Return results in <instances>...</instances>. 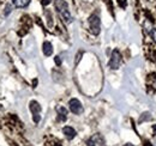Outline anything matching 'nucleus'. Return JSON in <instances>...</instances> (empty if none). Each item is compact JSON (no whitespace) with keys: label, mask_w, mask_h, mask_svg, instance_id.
Masks as SVG:
<instances>
[{"label":"nucleus","mask_w":156,"mask_h":146,"mask_svg":"<svg viewBox=\"0 0 156 146\" xmlns=\"http://www.w3.org/2000/svg\"><path fill=\"white\" fill-rule=\"evenodd\" d=\"M54 61H55V64H57L58 66H60V65H61V60H60V56H55V57H54Z\"/></svg>","instance_id":"f8f14e48"},{"label":"nucleus","mask_w":156,"mask_h":146,"mask_svg":"<svg viewBox=\"0 0 156 146\" xmlns=\"http://www.w3.org/2000/svg\"><path fill=\"white\" fill-rule=\"evenodd\" d=\"M124 146H135V145H132V144H125Z\"/></svg>","instance_id":"f3484780"},{"label":"nucleus","mask_w":156,"mask_h":146,"mask_svg":"<svg viewBox=\"0 0 156 146\" xmlns=\"http://www.w3.org/2000/svg\"><path fill=\"white\" fill-rule=\"evenodd\" d=\"M153 129H154V132L156 133V125H154V126H153Z\"/></svg>","instance_id":"dca6fc26"},{"label":"nucleus","mask_w":156,"mask_h":146,"mask_svg":"<svg viewBox=\"0 0 156 146\" xmlns=\"http://www.w3.org/2000/svg\"><path fill=\"white\" fill-rule=\"evenodd\" d=\"M42 50H43V54L46 55V56H51V55L53 54V46H52V43L48 42V41L43 42Z\"/></svg>","instance_id":"6e6552de"},{"label":"nucleus","mask_w":156,"mask_h":146,"mask_svg":"<svg viewBox=\"0 0 156 146\" xmlns=\"http://www.w3.org/2000/svg\"><path fill=\"white\" fill-rule=\"evenodd\" d=\"M62 133L65 134V137L69 139V140H72L76 135H77V132L70 126H66V127L62 128Z\"/></svg>","instance_id":"0eeeda50"},{"label":"nucleus","mask_w":156,"mask_h":146,"mask_svg":"<svg viewBox=\"0 0 156 146\" xmlns=\"http://www.w3.org/2000/svg\"><path fill=\"white\" fill-rule=\"evenodd\" d=\"M41 2H42V5L47 6V5H49V4L52 2V0H41Z\"/></svg>","instance_id":"ddd939ff"},{"label":"nucleus","mask_w":156,"mask_h":146,"mask_svg":"<svg viewBox=\"0 0 156 146\" xmlns=\"http://www.w3.org/2000/svg\"><path fill=\"white\" fill-rule=\"evenodd\" d=\"M121 65V54L118 49H114L112 52V56H111V60H109V67L112 70H118Z\"/></svg>","instance_id":"7ed1b4c3"},{"label":"nucleus","mask_w":156,"mask_h":146,"mask_svg":"<svg viewBox=\"0 0 156 146\" xmlns=\"http://www.w3.org/2000/svg\"><path fill=\"white\" fill-rule=\"evenodd\" d=\"M55 7H57L59 15L61 16V18L64 19L65 23H71L72 22V16L69 11V5L65 0H57L55 1Z\"/></svg>","instance_id":"f257e3e1"},{"label":"nucleus","mask_w":156,"mask_h":146,"mask_svg":"<svg viewBox=\"0 0 156 146\" xmlns=\"http://www.w3.org/2000/svg\"><path fill=\"white\" fill-rule=\"evenodd\" d=\"M10 12H11V6H7L6 7V15H9Z\"/></svg>","instance_id":"4468645a"},{"label":"nucleus","mask_w":156,"mask_h":146,"mask_svg":"<svg viewBox=\"0 0 156 146\" xmlns=\"http://www.w3.org/2000/svg\"><path fill=\"white\" fill-rule=\"evenodd\" d=\"M118 4L121 7H126V0H118Z\"/></svg>","instance_id":"9b49d317"},{"label":"nucleus","mask_w":156,"mask_h":146,"mask_svg":"<svg viewBox=\"0 0 156 146\" xmlns=\"http://www.w3.org/2000/svg\"><path fill=\"white\" fill-rule=\"evenodd\" d=\"M88 146H106L105 144V139L101 134H94L93 137H90V139L87 141Z\"/></svg>","instance_id":"423d86ee"},{"label":"nucleus","mask_w":156,"mask_h":146,"mask_svg":"<svg viewBox=\"0 0 156 146\" xmlns=\"http://www.w3.org/2000/svg\"><path fill=\"white\" fill-rule=\"evenodd\" d=\"M13 5L16 7H20V9H24L27 7L29 4H30V0H12Z\"/></svg>","instance_id":"9d476101"},{"label":"nucleus","mask_w":156,"mask_h":146,"mask_svg":"<svg viewBox=\"0 0 156 146\" xmlns=\"http://www.w3.org/2000/svg\"><path fill=\"white\" fill-rule=\"evenodd\" d=\"M69 108L70 110L73 113V114H76V115H79V114H82L83 113V106H82V103L78 101L77 98H72V99H70L69 101Z\"/></svg>","instance_id":"39448f33"},{"label":"nucleus","mask_w":156,"mask_h":146,"mask_svg":"<svg viewBox=\"0 0 156 146\" xmlns=\"http://www.w3.org/2000/svg\"><path fill=\"white\" fill-rule=\"evenodd\" d=\"M57 111H58V117L60 121H65L66 119H67V110H66V108H64V107H58L57 108Z\"/></svg>","instance_id":"1a4fd4ad"},{"label":"nucleus","mask_w":156,"mask_h":146,"mask_svg":"<svg viewBox=\"0 0 156 146\" xmlns=\"http://www.w3.org/2000/svg\"><path fill=\"white\" fill-rule=\"evenodd\" d=\"M29 108L30 111L33 113V119H34V122L35 123H39L40 120H41V116H40V113H41V106L36 101H31L30 104H29Z\"/></svg>","instance_id":"20e7f679"},{"label":"nucleus","mask_w":156,"mask_h":146,"mask_svg":"<svg viewBox=\"0 0 156 146\" xmlns=\"http://www.w3.org/2000/svg\"><path fill=\"white\" fill-rule=\"evenodd\" d=\"M89 28L91 34L94 35H98L101 31V20L98 15H91L89 17Z\"/></svg>","instance_id":"f03ea898"},{"label":"nucleus","mask_w":156,"mask_h":146,"mask_svg":"<svg viewBox=\"0 0 156 146\" xmlns=\"http://www.w3.org/2000/svg\"><path fill=\"white\" fill-rule=\"evenodd\" d=\"M151 34H153V36L155 37V40H156V30H153V31H151Z\"/></svg>","instance_id":"2eb2a0df"}]
</instances>
